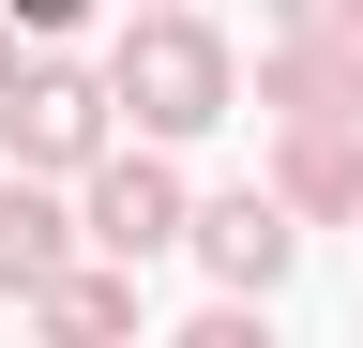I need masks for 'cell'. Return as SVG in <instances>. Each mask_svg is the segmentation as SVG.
<instances>
[{
  "instance_id": "6da1fadb",
  "label": "cell",
  "mask_w": 363,
  "mask_h": 348,
  "mask_svg": "<svg viewBox=\"0 0 363 348\" xmlns=\"http://www.w3.org/2000/svg\"><path fill=\"white\" fill-rule=\"evenodd\" d=\"M106 76H121V121L136 137H212L227 106H242V61H227V30L197 16V0H136L121 16V46H106Z\"/></svg>"
},
{
  "instance_id": "7a4b0ae2",
  "label": "cell",
  "mask_w": 363,
  "mask_h": 348,
  "mask_svg": "<svg viewBox=\"0 0 363 348\" xmlns=\"http://www.w3.org/2000/svg\"><path fill=\"white\" fill-rule=\"evenodd\" d=\"M0 152L45 167V182H91V167L121 152V76H91V61H16V91H0Z\"/></svg>"
},
{
  "instance_id": "3957f363",
  "label": "cell",
  "mask_w": 363,
  "mask_h": 348,
  "mask_svg": "<svg viewBox=\"0 0 363 348\" xmlns=\"http://www.w3.org/2000/svg\"><path fill=\"white\" fill-rule=\"evenodd\" d=\"M76 212H91V242H106V257H136V273H152L167 242H197V182L167 167V137H121L106 167H91Z\"/></svg>"
},
{
  "instance_id": "277c9868",
  "label": "cell",
  "mask_w": 363,
  "mask_h": 348,
  "mask_svg": "<svg viewBox=\"0 0 363 348\" xmlns=\"http://www.w3.org/2000/svg\"><path fill=\"white\" fill-rule=\"evenodd\" d=\"M288 257H303V212L272 197V167H257L242 197H197V273H212V288H257V303H272Z\"/></svg>"
},
{
  "instance_id": "5b68a950",
  "label": "cell",
  "mask_w": 363,
  "mask_h": 348,
  "mask_svg": "<svg viewBox=\"0 0 363 348\" xmlns=\"http://www.w3.org/2000/svg\"><path fill=\"white\" fill-rule=\"evenodd\" d=\"M257 121H363V30H272L257 46Z\"/></svg>"
},
{
  "instance_id": "8992f818",
  "label": "cell",
  "mask_w": 363,
  "mask_h": 348,
  "mask_svg": "<svg viewBox=\"0 0 363 348\" xmlns=\"http://www.w3.org/2000/svg\"><path fill=\"white\" fill-rule=\"evenodd\" d=\"M272 197L303 228H363V121H272Z\"/></svg>"
},
{
  "instance_id": "52a82bcc",
  "label": "cell",
  "mask_w": 363,
  "mask_h": 348,
  "mask_svg": "<svg viewBox=\"0 0 363 348\" xmlns=\"http://www.w3.org/2000/svg\"><path fill=\"white\" fill-rule=\"evenodd\" d=\"M76 257H91V212H61V182L16 167V182H0V303H30L45 273H76Z\"/></svg>"
},
{
  "instance_id": "ba28073f",
  "label": "cell",
  "mask_w": 363,
  "mask_h": 348,
  "mask_svg": "<svg viewBox=\"0 0 363 348\" xmlns=\"http://www.w3.org/2000/svg\"><path fill=\"white\" fill-rule=\"evenodd\" d=\"M30 318H45V333H136V257L91 242L76 273H45V288H30Z\"/></svg>"
},
{
  "instance_id": "9c48e42d",
  "label": "cell",
  "mask_w": 363,
  "mask_h": 348,
  "mask_svg": "<svg viewBox=\"0 0 363 348\" xmlns=\"http://www.w3.org/2000/svg\"><path fill=\"white\" fill-rule=\"evenodd\" d=\"M0 16H16V30H30V46H61V30L91 16V0H0Z\"/></svg>"
},
{
  "instance_id": "30bf717a",
  "label": "cell",
  "mask_w": 363,
  "mask_h": 348,
  "mask_svg": "<svg viewBox=\"0 0 363 348\" xmlns=\"http://www.w3.org/2000/svg\"><path fill=\"white\" fill-rule=\"evenodd\" d=\"M272 30H363V0H272Z\"/></svg>"
},
{
  "instance_id": "8fae6325",
  "label": "cell",
  "mask_w": 363,
  "mask_h": 348,
  "mask_svg": "<svg viewBox=\"0 0 363 348\" xmlns=\"http://www.w3.org/2000/svg\"><path fill=\"white\" fill-rule=\"evenodd\" d=\"M0 91H16V16H0Z\"/></svg>"
}]
</instances>
